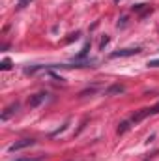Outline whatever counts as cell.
I'll list each match as a JSON object with an SVG mask.
<instances>
[{"label": "cell", "mask_w": 159, "mask_h": 161, "mask_svg": "<svg viewBox=\"0 0 159 161\" xmlns=\"http://www.w3.org/2000/svg\"><path fill=\"white\" fill-rule=\"evenodd\" d=\"M148 66H150V68H159V60H150Z\"/></svg>", "instance_id": "cell-12"}, {"label": "cell", "mask_w": 159, "mask_h": 161, "mask_svg": "<svg viewBox=\"0 0 159 161\" xmlns=\"http://www.w3.org/2000/svg\"><path fill=\"white\" fill-rule=\"evenodd\" d=\"M148 116H154V113H152V107H146V109H140L139 113H135L133 116H131V124H139V122H142L144 118H148Z\"/></svg>", "instance_id": "cell-1"}, {"label": "cell", "mask_w": 159, "mask_h": 161, "mask_svg": "<svg viewBox=\"0 0 159 161\" xmlns=\"http://www.w3.org/2000/svg\"><path fill=\"white\" fill-rule=\"evenodd\" d=\"M36 144V141L34 139H23V141H17V142H13L8 150L9 152H17V150H23V148H28V146H34Z\"/></svg>", "instance_id": "cell-2"}, {"label": "cell", "mask_w": 159, "mask_h": 161, "mask_svg": "<svg viewBox=\"0 0 159 161\" xmlns=\"http://www.w3.org/2000/svg\"><path fill=\"white\" fill-rule=\"evenodd\" d=\"M114 2H118V0H114Z\"/></svg>", "instance_id": "cell-13"}, {"label": "cell", "mask_w": 159, "mask_h": 161, "mask_svg": "<svg viewBox=\"0 0 159 161\" xmlns=\"http://www.w3.org/2000/svg\"><path fill=\"white\" fill-rule=\"evenodd\" d=\"M45 97H47V94L45 92H38V94H34V96H30L28 97V107H38L41 101H45Z\"/></svg>", "instance_id": "cell-4"}, {"label": "cell", "mask_w": 159, "mask_h": 161, "mask_svg": "<svg viewBox=\"0 0 159 161\" xmlns=\"http://www.w3.org/2000/svg\"><path fill=\"white\" fill-rule=\"evenodd\" d=\"M140 53V47H135V49H122V51H114L111 54V58H123V56H135Z\"/></svg>", "instance_id": "cell-3"}, {"label": "cell", "mask_w": 159, "mask_h": 161, "mask_svg": "<svg viewBox=\"0 0 159 161\" xmlns=\"http://www.w3.org/2000/svg\"><path fill=\"white\" fill-rule=\"evenodd\" d=\"M107 43H109V36H105V38L101 40V43H99V49H103V47H105Z\"/></svg>", "instance_id": "cell-11"}, {"label": "cell", "mask_w": 159, "mask_h": 161, "mask_svg": "<svg viewBox=\"0 0 159 161\" xmlns=\"http://www.w3.org/2000/svg\"><path fill=\"white\" fill-rule=\"evenodd\" d=\"M15 161H43V158H19Z\"/></svg>", "instance_id": "cell-10"}, {"label": "cell", "mask_w": 159, "mask_h": 161, "mask_svg": "<svg viewBox=\"0 0 159 161\" xmlns=\"http://www.w3.org/2000/svg\"><path fill=\"white\" fill-rule=\"evenodd\" d=\"M122 92H125V88H123L122 84H114V86H111V88L105 90L107 96H111V94H122Z\"/></svg>", "instance_id": "cell-6"}, {"label": "cell", "mask_w": 159, "mask_h": 161, "mask_svg": "<svg viewBox=\"0 0 159 161\" xmlns=\"http://www.w3.org/2000/svg\"><path fill=\"white\" fill-rule=\"evenodd\" d=\"M30 2H32V0H19V2H17V8H19V9H23V8H26Z\"/></svg>", "instance_id": "cell-9"}, {"label": "cell", "mask_w": 159, "mask_h": 161, "mask_svg": "<svg viewBox=\"0 0 159 161\" xmlns=\"http://www.w3.org/2000/svg\"><path fill=\"white\" fill-rule=\"evenodd\" d=\"M0 69H4V71L11 69V60H9V58H4V60H2V64H0Z\"/></svg>", "instance_id": "cell-8"}, {"label": "cell", "mask_w": 159, "mask_h": 161, "mask_svg": "<svg viewBox=\"0 0 159 161\" xmlns=\"http://www.w3.org/2000/svg\"><path fill=\"white\" fill-rule=\"evenodd\" d=\"M17 109H19V103H13V105H9L4 113H2V120H8L13 113H17Z\"/></svg>", "instance_id": "cell-5"}, {"label": "cell", "mask_w": 159, "mask_h": 161, "mask_svg": "<svg viewBox=\"0 0 159 161\" xmlns=\"http://www.w3.org/2000/svg\"><path fill=\"white\" fill-rule=\"evenodd\" d=\"M129 127H131V122H122V124L118 125V135H123Z\"/></svg>", "instance_id": "cell-7"}]
</instances>
